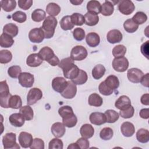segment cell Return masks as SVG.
Wrapping results in <instances>:
<instances>
[{
    "label": "cell",
    "mask_w": 149,
    "mask_h": 149,
    "mask_svg": "<svg viewBox=\"0 0 149 149\" xmlns=\"http://www.w3.org/2000/svg\"><path fill=\"white\" fill-rule=\"evenodd\" d=\"M77 93V87L72 81H68V85L61 95L66 99H72L74 97Z\"/></svg>",
    "instance_id": "15"
},
{
    "label": "cell",
    "mask_w": 149,
    "mask_h": 149,
    "mask_svg": "<svg viewBox=\"0 0 149 149\" xmlns=\"http://www.w3.org/2000/svg\"><path fill=\"white\" fill-rule=\"evenodd\" d=\"M87 9L88 12H93L98 15L101 13V5L98 1H90L87 4Z\"/></svg>",
    "instance_id": "35"
},
{
    "label": "cell",
    "mask_w": 149,
    "mask_h": 149,
    "mask_svg": "<svg viewBox=\"0 0 149 149\" xmlns=\"http://www.w3.org/2000/svg\"><path fill=\"white\" fill-rule=\"evenodd\" d=\"M113 130L109 127H106L103 128L100 133V138L104 140H110L113 137Z\"/></svg>",
    "instance_id": "48"
},
{
    "label": "cell",
    "mask_w": 149,
    "mask_h": 149,
    "mask_svg": "<svg viewBox=\"0 0 149 149\" xmlns=\"http://www.w3.org/2000/svg\"><path fill=\"white\" fill-rule=\"evenodd\" d=\"M126 52V48L123 45H118L112 49V55L115 58L123 57Z\"/></svg>",
    "instance_id": "43"
},
{
    "label": "cell",
    "mask_w": 149,
    "mask_h": 149,
    "mask_svg": "<svg viewBox=\"0 0 149 149\" xmlns=\"http://www.w3.org/2000/svg\"><path fill=\"white\" fill-rule=\"evenodd\" d=\"M85 31L81 28L77 27L75 28L73 31V36L74 38L77 41H82L85 38Z\"/></svg>",
    "instance_id": "52"
},
{
    "label": "cell",
    "mask_w": 149,
    "mask_h": 149,
    "mask_svg": "<svg viewBox=\"0 0 149 149\" xmlns=\"http://www.w3.org/2000/svg\"><path fill=\"white\" fill-rule=\"evenodd\" d=\"M76 143L78 144L79 147L81 149H87V148H88L89 146H90L89 141L87 139H85L84 137L79 138L76 141Z\"/></svg>",
    "instance_id": "58"
},
{
    "label": "cell",
    "mask_w": 149,
    "mask_h": 149,
    "mask_svg": "<svg viewBox=\"0 0 149 149\" xmlns=\"http://www.w3.org/2000/svg\"><path fill=\"white\" fill-rule=\"evenodd\" d=\"M114 11L113 5L111 1H105L102 5H101V13L105 16H111Z\"/></svg>",
    "instance_id": "28"
},
{
    "label": "cell",
    "mask_w": 149,
    "mask_h": 149,
    "mask_svg": "<svg viewBox=\"0 0 149 149\" xmlns=\"http://www.w3.org/2000/svg\"><path fill=\"white\" fill-rule=\"evenodd\" d=\"M88 55L87 51L85 47L81 45L74 47L70 52V58L73 61H82Z\"/></svg>",
    "instance_id": "5"
},
{
    "label": "cell",
    "mask_w": 149,
    "mask_h": 149,
    "mask_svg": "<svg viewBox=\"0 0 149 149\" xmlns=\"http://www.w3.org/2000/svg\"><path fill=\"white\" fill-rule=\"evenodd\" d=\"M57 23L58 21L54 16H48L44 19L41 27L44 31L45 38L49 39L54 36Z\"/></svg>",
    "instance_id": "2"
},
{
    "label": "cell",
    "mask_w": 149,
    "mask_h": 149,
    "mask_svg": "<svg viewBox=\"0 0 149 149\" xmlns=\"http://www.w3.org/2000/svg\"><path fill=\"white\" fill-rule=\"evenodd\" d=\"M58 66L62 69L65 77L71 80L76 78L80 72L79 68L74 64V61L70 57L62 59Z\"/></svg>",
    "instance_id": "1"
},
{
    "label": "cell",
    "mask_w": 149,
    "mask_h": 149,
    "mask_svg": "<svg viewBox=\"0 0 149 149\" xmlns=\"http://www.w3.org/2000/svg\"><path fill=\"white\" fill-rule=\"evenodd\" d=\"M131 105V100L126 95L120 96L115 103V106L119 110H124Z\"/></svg>",
    "instance_id": "18"
},
{
    "label": "cell",
    "mask_w": 149,
    "mask_h": 149,
    "mask_svg": "<svg viewBox=\"0 0 149 149\" xmlns=\"http://www.w3.org/2000/svg\"><path fill=\"white\" fill-rule=\"evenodd\" d=\"M85 19V24L88 26H94L99 22V17L97 14L87 12L84 16Z\"/></svg>",
    "instance_id": "25"
},
{
    "label": "cell",
    "mask_w": 149,
    "mask_h": 149,
    "mask_svg": "<svg viewBox=\"0 0 149 149\" xmlns=\"http://www.w3.org/2000/svg\"><path fill=\"white\" fill-rule=\"evenodd\" d=\"M19 84L23 87H31L34 82L33 74L29 72H22L18 77Z\"/></svg>",
    "instance_id": "9"
},
{
    "label": "cell",
    "mask_w": 149,
    "mask_h": 149,
    "mask_svg": "<svg viewBox=\"0 0 149 149\" xmlns=\"http://www.w3.org/2000/svg\"><path fill=\"white\" fill-rule=\"evenodd\" d=\"M10 123L15 127H22L25 122V119L20 113H14L9 118Z\"/></svg>",
    "instance_id": "22"
},
{
    "label": "cell",
    "mask_w": 149,
    "mask_h": 149,
    "mask_svg": "<svg viewBox=\"0 0 149 149\" xmlns=\"http://www.w3.org/2000/svg\"><path fill=\"white\" fill-rule=\"evenodd\" d=\"M80 133L82 137L85 139H90L92 137L94 134V129L91 125L84 124L80 129Z\"/></svg>",
    "instance_id": "24"
},
{
    "label": "cell",
    "mask_w": 149,
    "mask_h": 149,
    "mask_svg": "<svg viewBox=\"0 0 149 149\" xmlns=\"http://www.w3.org/2000/svg\"><path fill=\"white\" fill-rule=\"evenodd\" d=\"M68 85V81L62 77H56L52 81V87L54 91L62 93Z\"/></svg>",
    "instance_id": "12"
},
{
    "label": "cell",
    "mask_w": 149,
    "mask_h": 149,
    "mask_svg": "<svg viewBox=\"0 0 149 149\" xmlns=\"http://www.w3.org/2000/svg\"><path fill=\"white\" fill-rule=\"evenodd\" d=\"M123 27L126 31L129 33H133L137 31L139 25L134 23L132 19H127L123 23Z\"/></svg>",
    "instance_id": "40"
},
{
    "label": "cell",
    "mask_w": 149,
    "mask_h": 149,
    "mask_svg": "<svg viewBox=\"0 0 149 149\" xmlns=\"http://www.w3.org/2000/svg\"><path fill=\"white\" fill-rule=\"evenodd\" d=\"M2 144L5 149L19 148L16 141V134L12 132L6 133L2 138Z\"/></svg>",
    "instance_id": "6"
},
{
    "label": "cell",
    "mask_w": 149,
    "mask_h": 149,
    "mask_svg": "<svg viewBox=\"0 0 149 149\" xmlns=\"http://www.w3.org/2000/svg\"><path fill=\"white\" fill-rule=\"evenodd\" d=\"M148 41L143 43L140 48L141 54L147 58L148 59Z\"/></svg>",
    "instance_id": "59"
},
{
    "label": "cell",
    "mask_w": 149,
    "mask_h": 149,
    "mask_svg": "<svg viewBox=\"0 0 149 149\" xmlns=\"http://www.w3.org/2000/svg\"><path fill=\"white\" fill-rule=\"evenodd\" d=\"M60 26L62 30L66 31L72 30L74 27V25L73 24L71 20L70 16L67 15L63 16L61 19L60 21Z\"/></svg>",
    "instance_id": "37"
},
{
    "label": "cell",
    "mask_w": 149,
    "mask_h": 149,
    "mask_svg": "<svg viewBox=\"0 0 149 149\" xmlns=\"http://www.w3.org/2000/svg\"><path fill=\"white\" fill-rule=\"evenodd\" d=\"M133 21L137 24L138 25L139 24H142L144 23L147 20V16L146 14L143 12H137L132 18Z\"/></svg>",
    "instance_id": "45"
},
{
    "label": "cell",
    "mask_w": 149,
    "mask_h": 149,
    "mask_svg": "<svg viewBox=\"0 0 149 149\" xmlns=\"http://www.w3.org/2000/svg\"><path fill=\"white\" fill-rule=\"evenodd\" d=\"M12 59V53L6 49H3L0 51V63L2 64L8 63Z\"/></svg>",
    "instance_id": "46"
},
{
    "label": "cell",
    "mask_w": 149,
    "mask_h": 149,
    "mask_svg": "<svg viewBox=\"0 0 149 149\" xmlns=\"http://www.w3.org/2000/svg\"><path fill=\"white\" fill-rule=\"evenodd\" d=\"M14 43L13 37L11 36L2 33L0 36V45L3 48H9L12 46Z\"/></svg>",
    "instance_id": "32"
},
{
    "label": "cell",
    "mask_w": 149,
    "mask_h": 149,
    "mask_svg": "<svg viewBox=\"0 0 149 149\" xmlns=\"http://www.w3.org/2000/svg\"><path fill=\"white\" fill-rule=\"evenodd\" d=\"M12 17L13 20L17 22L18 23H22L24 22L27 19L26 14L22 11H16L12 14Z\"/></svg>",
    "instance_id": "50"
},
{
    "label": "cell",
    "mask_w": 149,
    "mask_h": 149,
    "mask_svg": "<svg viewBox=\"0 0 149 149\" xmlns=\"http://www.w3.org/2000/svg\"><path fill=\"white\" fill-rule=\"evenodd\" d=\"M122 33L118 29H113L108 31L107 35V41L111 44H116L122 40Z\"/></svg>",
    "instance_id": "16"
},
{
    "label": "cell",
    "mask_w": 149,
    "mask_h": 149,
    "mask_svg": "<svg viewBox=\"0 0 149 149\" xmlns=\"http://www.w3.org/2000/svg\"><path fill=\"white\" fill-rule=\"evenodd\" d=\"M112 67L116 72H124L129 67V61L125 56L115 58L112 61Z\"/></svg>",
    "instance_id": "7"
},
{
    "label": "cell",
    "mask_w": 149,
    "mask_h": 149,
    "mask_svg": "<svg viewBox=\"0 0 149 149\" xmlns=\"http://www.w3.org/2000/svg\"><path fill=\"white\" fill-rule=\"evenodd\" d=\"M120 130L124 136L129 137L134 134L135 132V127L132 123L130 122H125L121 125Z\"/></svg>",
    "instance_id": "21"
},
{
    "label": "cell",
    "mask_w": 149,
    "mask_h": 149,
    "mask_svg": "<svg viewBox=\"0 0 149 149\" xmlns=\"http://www.w3.org/2000/svg\"><path fill=\"white\" fill-rule=\"evenodd\" d=\"M47 13L51 16H57L61 12V7L54 2L49 3L46 7Z\"/></svg>",
    "instance_id": "39"
},
{
    "label": "cell",
    "mask_w": 149,
    "mask_h": 149,
    "mask_svg": "<svg viewBox=\"0 0 149 149\" xmlns=\"http://www.w3.org/2000/svg\"><path fill=\"white\" fill-rule=\"evenodd\" d=\"M149 94H143L140 99L141 102L142 104L144 105H149Z\"/></svg>",
    "instance_id": "62"
},
{
    "label": "cell",
    "mask_w": 149,
    "mask_h": 149,
    "mask_svg": "<svg viewBox=\"0 0 149 149\" xmlns=\"http://www.w3.org/2000/svg\"><path fill=\"white\" fill-rule=\"evenodd\" d=\"M70 148H72V149H78V148H80V147H79L78 144L76 143H75L70 144L68 147V149H70Z\"/></svg>",
    "instance_id": "63"
},
{
    "label": "cell",
    "mask_w": 149,
    "mask_h": 149,
    "mask_svg": "<svg viewBox=\"0 0 149 149\" xmlns=\"http://www.w3.org/2000/svg\"><path fill=\"white\" fill-rule=\"evenodd\" d=\"M19 32L18 27L13 23H10L5 24L3 28V33L6 34L12 37H16Z\"/></svg>",
    "instance_id": "26"
},
{
    "label": "cell",
    "mask_w": 149,
    "mask_h": 149,
    "mask_svg": "<svg viewBox=\"0 0 149 149\" xmlns=\"http://www.w3.org/2000/svg\"><path fill=\"white\" fill-rule=\"evenodd\" d=\"M18 140L21 147L24 148L30 147L33 141L32 135L26 132H22L19 134Z\"/></svg>",
    "instance_id": "14"
},
{
    "label": "cell",
    "mask_w": 149,
    "mask_h": 149,
    "mask_svg": "<svg viewBox=\"0 0 149 149\" xmlns=\"http://www.w3.org/2000/svg\"><path fill=\"white\" fill-rule=\"evenodd\" d=\"M104 115L106 117L107 122L109 123H115L119 118V113L113 109L107 110L105 112Z\"/></svg>",
    "instance_id": "38"
},
{
    "label": "cell",
    "mask_w": 149,
    "mask_h": 149,
    "mask_svg": "<svg viewBox=\"0 0 149 149\" xmlns=\"http://www.w3.org/2000/svg\"><path fill=\"white\" fill-rule=\"evenodd\" d=\"M42 61L43 60L38 53H33L28 56L26 59V63L30 67H37L42 63Z\"/></svg>",
    "instance_id": "20"
},
{
    "label": "cell",
    "mask_w": 149,
    "mask_h": 149,
    "mask_svg": "<svg viewBox=\"0 0 149 149\" xmlns=\"http://www.w3.org/2000/svg\"><path fill=\"white\" fill-rule=\"evenodd\" d=\"M63 147V144L61 140L57 137L52 139L49 143V149H62Z\"/></svg>",
    "instance_id": "51"
},
{
    "label": "cell",
    "mask_w": 149,
    "mask_h": 149,
    "mask_svg": "<svg viewBox=\"0 0 149 149\" xmlns=\"http://www.w3.org/2000/svg\"><path fill=\"white\" fill-rule=\"evenodd\" d=\"M12 95L10 94L9 86L6 80L0 82V105L5 108H8V102Z\"/></svg>",
    "instance_id": "4"
},
{
    "label": "cell",
    "mask_w": 149,
    "mask_h": 149,
    "mask_svg": "<svg viewBox=\"0 0 149 149\" xmlns=\"http://www.w3.org/2000/svg\"><path fill=\"white\" fill-rule=\"evenodd\" d=\"M106 71L105 68L101 64H98L94 67L92 70V76L95 80H99L104 75Z\"/></svg>",
    "instance_id": "31"
},
{
    "label": "cell",
    "mask_w": 149,
    "mask_h": 149,
    "mask_svg": "<svg viewBox=\"0 0 149 149\" xmlns=\"http://www.w3.org/2000/svg\"><path fill=\"white\" fill-rule=\"evenodd\" d=\"M87 79H88V76H87V73L85 71L81 69H80V72L77 77L74 79L72 80L71 81L76 85H81L84 84L87 81Z\"/></svg>",
    "instance_id": "44"
},
{
    "label": "cell",
    "mask_w": 149,
    "mask_h": 149,
    "mask_svg": "<svg viewBox=\"0 0 149 149\" xmlns=\"http://www.w3.org/2000/svg\"><path fill=\"white\" fill-rule=\"evenodd\" d=\"M137 141L141 143H146L149 141V132L145 129H140L136 133Z\"/></svg>",
    "instance_id": "36"
},
{
    "label": "cell",
    "mask_w": 149,
    "mask_h": 149,
    "mask_svg": "<svg viewBox=\"0 0 149 149\" xmlns=\"http://www.w3.org/2000/svg\"><path fill=\"white\" fill-rule=\"evenodd\" d=\"M65 126L63 123L55 122L51 126V132L55 137H62L65 134Z\"/></svg>",
    "instance_id": "19"
},
{
    "label": "cell",
    "mask_w": 149,
    "mask_h": 149,
    "mask_svg": "<svg viewBox=\"0 0 149 149\" xmlns=\"http://www.w3.org/2000/svg\"><path fill=\"white\" fill-rule=\"evenodd\" d=\"M140 116L144 119H147L149 118V109L148 108H144L140 111L139 112Z\"/></svg>",
    "instance_id": "60"
},
{
    "label": "cell",
    "mask_w": 149,
    "mask_h": 149,
    "mask_svg": "<svg viewBox=\"0 0 149 149\" xmlns=\"http://www.w3.org/2000/svg\"><path fill=\"white\" fill-rule=\"evenodd\" d=\"M143 72L137 68H131L127 70V77L128 80L134 83H139L140 82L142 77L143 76Z\"/></svg>",
    "instance_id": "13"
},
{
    "label": "cell",
    "mask_w": 149,
    "mask_h": 149,
    "mask_svg": "<svg viewBox=\"0 0 149 149\" xmlns=\"http://www.w3.org/2000/svg\"><path fill=\"white\" fill-rule=\"evenodd\" d=\"M19 113L26 120H31L33 118V110L29 105H24L20 108Z\"/></svg>",
    "instance_id": "30"
},
{
    "label": "cell",
    "mask_w": 149,
    "mask_h": 149,
    "mask_svg": "<svg viewBox=\"0 0 149 149\" xmlns=\"http://www.w3.org/2000/svg\"><path fill=\"white\" fill-rule=\"evenodd\" d=\"M98 90H99L100 93L101 94H102V95H105V96L110 95H111V94L113 93V90H112V89L109 88L105 84L104 81L101 82V83L99 84Z\"/></svg>",
    "instance_id": "53"
},
{
    "label": "cell",
    "mask_w": 149,
    "mask_h": 149,
    "mask_svg": "<svg viewBox=\"0 0 149 149\" xmlns=\"http://www.w3.org/2000/svg\"><path fill=\"white\" fill-rule=\"evenodd\" d=\"M134 113V109L133 106L130 105L129 108L124 110H120L119 115L123 118L128 119L132 118Z\"/></svg>",
    "instance_id": "54"
},
{
    "label": "cell",
    "mask_w": 149,
    "mask_h": 149,
    "mask_svg": "<svg viewBox=\"0 0 149 149\" xmlns=\"http://www.w3.org/2000/svg\"><path fill=\"white\" fill-rule=\"evenodd\" d=\"M71 20L74 25L82 26L85 23L84 17L83 15L79 13H74L70 16Z\"/></svg>",
    "instance_id": "47"
},
{
    "label": "cell",
    "mask_w": 149,
    "mask_h": 149,
    "mask_svg": "<svg viewBox=\"0 0 149 149\" xmlns=\"http://www.w3.org/2000/svg\"><path fill=\"white\" fill-rule=\"evenodd\" d=\"M46 18L45 12L41 9L34 10L31 13V19L36 22H40Z\"/></svg>",
    "instance_id": "42"
},
{
    "label": "cell",
    "mask_w": 149,
    "mask_h": 149,
    "mask_svg": "<svg viewBox=\"0 0 149 149\" xmlns=\"http://www.w3.org/2000/svg\"><path fill=\"white\" fill-rule=\"evenodd\" d=\"M30 148L31 149H44V142L40 138H36L33 139V143Z\"/></svg>",
    "instance_id": "56"
},
{
    "label": "cell",
    "mask_w": 149,
    "mask_h": 149,
    "mask_svg": "<svg viewBox=\"0 0 149 149\" xmlns=\"http://www.w3.org/2000/svg\"><path fill=\"white\" fill-rule=\"evenodd\" d=\"M83 2V0H70V2L74 5H80Z\"/></svg>",
    "instance_id": "64"
},
{
    "label": "cell",
    "mask_w": 149,
    "mask_h": 149,
    "mask_svg": "<svg viewBox=\"0 0 149 149\" xmlns=\"http://www.w3.org/2000/svg\"><path fill=\"white\" fill-rule=\"evenodd\" d=\"M88 102L90 106L99 107L102 105L103 100L99 94L97 93H93L90 95L88 97Z\"/></svg>",
    "instance_id": "29"
},
{
    "label": "cell",
    "mask_w": 149,
    "mask_h": 149,
    "mask_svg": "<svg viewBox=\"0 0 149 149\" xmlns=\"http://www.w3.org/2000/svg\"><path fill=\"white\" fill-rule=\"evenodd\" d=\"M33 5L32 0H19L18 5L19 7L23 10L29 9Z\"/></svg>",
    "instance_id": "57"
},
{
    "label": "cell",
    "mask_w": 149,
    "mask_h": 149,
    "mask_svg": "<svg viewBox=\"0 0 149 149\" xmlns=\"http://www.w3.org/2000/svg\"><path fill=\"white\" fill-rule=\"evenodd\" d=\"M42 97V92L38 88H31L27 95V102L29 105L36 104L38 101L41 99Z\"/></svg>",
    "instance_id": "8"
},
{
    "label": "cell",
    "mask_w": 149,
    "mask_h": 149,
    "mask_svg": "<svg viewBox=\"0 0 149 149\" xmlns=\"http://www.w3.org/2000/svg\"><path fill=\"white\" fill-rule=\"evenodd\" d=\"M21 73H22L21 68L17 65L12 66L9 67L8 70V75L10 77L13 78V79L17 78Z\"/></svg>",
    "instance_id": "49"
},
{
    "label": "cell",
    "mask_w": 149,
    "mask_h": 149,
    "mask_svg": "<svg viewBox=\"0 0 149 149\" xmlns=\"http://www.w3.org/2000/svg\"><path fill=\"white\" fill-rule=\"evenodd\" d=\"M89 119L92 124L97 126H100L107 122L104 113L101 112H95L91 113L90 115Z\"/></svg>",
    "instance_id": "17"
},
{
    "label": "cell",
    "mask_w": 149,
    "mask_h": 149,
    "mask_svg": "<svg viewBox=\"0 0 149 149\" xmlns=\"http://www.w3.org/2000/svg\"><path fill=\"white\" fill-rule=\"evenodd\" d=\"M77 122V118L75 115H73L72 116L68 119H62V123L65 126L68 127H74V126H76Z\"/></svg>",
    "instance_id": "55"
},
{
    "label": "cell",
    "mask_w": 149,
    "mask_h": 149,
    "mask_svg": "<svg viewBox=\"0 0 149 149\" xmlns=\"http://www.w3.org/2000/svg\"><path fill=\"white\" fill-rule=\"evenodd\" d=\"M9 108L12 109H19L22 106V101L20 96L17 95H12L8 102Z\"/></svg>",
    "instance_id": "34"
},
{
    "label": "cell",
    "mask_w": 149,
    "mask_h": 149,
    "mask_svg": "<svg viewBox=\"0 0 149 149\" xmlns=\"http://www.w3.org/2000/svg\"><path fill=\"white\" fill-rule=\"evenodd\" d=\"M87 44L90 47H95L98 46L100 42V38L98 34L94 32H91L87 34L86 37Z\"/></svg>",
    "instance_id": "23"
},
{
    "label": "cell",
    "mask_w": 149,
    "mask_h": 149,
    "mask_svg": "<svg viewBox=\"0 0 149 149\" xmlns=\"http://www.w3.org/2000/svg\"><path fill=\"white\" fill-rule=\"evenodd\" d=\"M149 73H147L145 75H143V76L141 78V80L140 81V83L141 84L146 87H148V84H149Z\"/></svg>",
    "instance_id": "61"
},
{
    "label": "cell",
    "mask_w": 149,
    "mask_h": 149,
    "mask_svg": "<svg viewBox=\"0 0 149 149\" xmlns=\"http://www.w3.org/2000/svg\"><path fill=\"white\" fill-rule=\"evenodd\" d=\"M105 84L112 90L117 89L119 86V80L115 75L108 76L104 81Z\"/></svg>",
    "instance_id": "27"
},
{
    "label": "cell",
    "mask_w": 149,
    "mask_h": 149,
    "mask_svg": "<svg viewBox=\"0 0 149 149\" xmlns=\"http://www.w3.org/2000/svg\"><path fill=\"white\" fill-rule=\"evenodd\" d=\"M1 4L2 9L7 12L12 11L16 6V2L15 0H2Z\"/></svg>",
    "instance_id": "41"
},
{
    "label": "cell",
    "mask_w": 149,
    "mask_h": 149,
    "mask_svg": "<svg viewBox=\"0 0 149 149\" xmlns=\"http://www.w3.org/2000/svg\"><path fill=\"white\" fill-rule=\"evenodd\" d=\"M118 9L121 13L129 15L133 12L135 6L132 1L130 0H123L120 1L118 4Z\"/></svg>",
    "instance_id": "10"
},
{
    "label": "cell",
    "mask_w": 149,
    "mask_h": 149,
    "mask_svg": "<svg viewBox=\"0 0 149 149\" xmlns=\"http://www.w3.org/2000/svg\"><path fill=\"white\" fill-rule=\"evenodd\" d=\"M38 54L43 61H45L52 66L58 65L60 61L59 58L54 54L53 50L48 47H44L42 48L40 50Z\"/></svg>",
    "instance_id": "3"
},
{
    "label": "cell",
    "mask_w": 149,
    "mask_h": 149,
    "mask_svg": "<svg viewBox=\"0 0 149 149\" xmlns=\"http://www.w3.org/2000/svg\"><path fill=\"white\" fill-rule=\"evenodd\" d=\"M58 113L62 117V119H68L74 115L72 107L68 105L61 107L58 109Z\"/></svg>",
    "instance_id": "33"
},
{
    "label": "cell",
    "mask_w": 149,
    "mask_h": 149,
    "mask_svg": "<svg viewBox=\"0 0 149 149\" xmlns=\"http://www.w3.org/2000/svg\"><path fill=\"white\" fill-rule=\"evenodd\" d=\"M45 38L44 31L41 27L34 28L29 33V38L33 43H40Z\"/></svg>",
    "instance_id": "11"
}]
</instances>
